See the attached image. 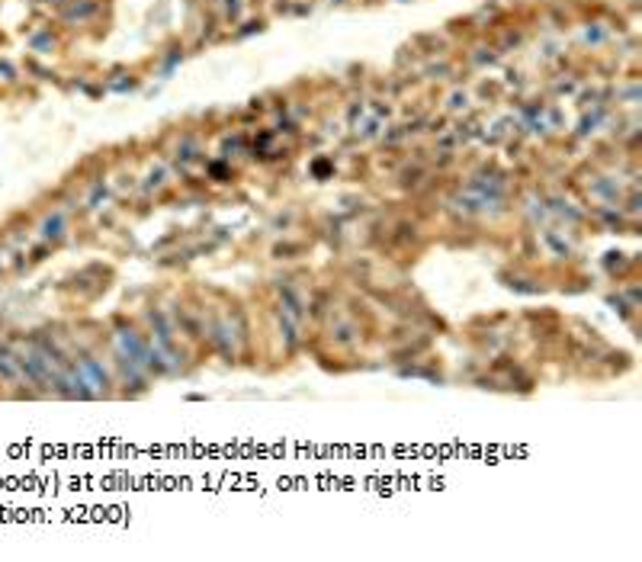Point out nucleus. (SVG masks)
<instances>
[{
  "label": "nucleus",
  "instance_id": "f257e3e1",
  "mask_svg": "<svg viewBox=\"0 0 642 562\" xmlns=\"http://www.w3.org/2000/svg\"><path fill=\"white\" fill-rule=\"evenodd\" d=\"M64 231H68V219H64V212H52L49 219L42 222V238H45L49 244L62 241Z\"/></svg>",
  "mask_w": 642,
  "mask_h": 562
}]
</instances>
